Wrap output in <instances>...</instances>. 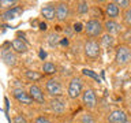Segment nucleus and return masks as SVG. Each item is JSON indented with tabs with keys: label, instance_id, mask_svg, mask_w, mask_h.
<instances>
[{
	"label": "nucleus",
	"instance_id": "nucleus-1",
	"mask_svg": "<svg viewBox=\"0 0 131 123\" xmlns=\"http://www.w3.org/2000/svg\"><path fill=\"white\" fill-rule=\"evenodd\" d=\"M82 93H83V84H82V79L78 77L71 78V81H70V84H68V90H67L68 97L72 98V100H75V98H78Z\"/></svg>",
	"mask_w": 131,
	"mask_h": 123
},
{
	"label": "nucleus",
	"instance_id": "nucleus-2",
	"mask_svg": "<svg viewBox=\"0 0 131 123\" xmlns=\"http://www.w3.org/2000/svg\"><path fill=\"white\" fill-rule=\"evenodd\" d=\"M85 32L89 37H98L104 32V25L97 19H90L85 25Z\"/></svg>",
	"mask_w": 131,
	"mask_h": 123
},
{
	"label": "nucleus",
	"instance_id": "nucleus-3",
	"mask_svg": "<svg viewBox=\"0 0 131 123\" xmlns=\"http://www.w3.org/2000/svg\"><path fill=\"white\" fill-rule=\"evenodd\" d=\"M115 59H116V63L119 66H124L127 63H130V61H131V51H130V48L126 47V45H120V47H117Z\"/></svg>",
	"mask_w": 131,
	"mask_h": 123
},
{
	"label": "nucleus",
	"instance_id": "nucleus-4",
	"mask_svg": "<svg viewBox=\"0 0 131 123\" xmlns=\"http://www.w3.org/2000/svg\"><path fill=\"white\" fill-rule=\"evenodd\" d=\"M82 101L86 108L89 109H93L96 108L97 105V97H96V93H94L93 89H85L83 93H82Z\"/></svg>",
	"mask_w": 131,
	"mask_h": 123
},
{
	"label": "nucleus",
	"instance_id": "nucleus-5",
	"mask_svg": "<svg viewBox=\"0 0 131 123\" xmlns=\"http://www.w3.org/2000/svg\"><path fill=\"white\" fill-rule=\"evenodd\" d=\"M85 55L89 57V59H97L100 56V45H98L97 41L89 40L88 43L85 44Z\"/></svg>",
	"mask_w": 131,
	"mask_h": 123
},
{
	"label": "nucleus",
	"instance_id": "nucleus-6",
	"mask_svg": "<svg viewBox=\"0 0 131 123\" xmlns=\"http://www.w3.org/2000/svg\"><path fill=\"white\" fill-rule=\"evenodd\" d=\"M45 89H47V93L52 97H59L63 93V89H61V85L59 84V81L56 79H48L47 85H45Z\"/></svg>",
	"mask_w": 131,
	"mask_h": 123
},
{
	"label": "nucleus",
	"instance_id": "nucleus-7",
	"mask_svg": "<svg viewBox=\"0 0 131 123\" xmlns=\"http://www.w3.org/2000/svg\"><path fill=\"white\" fill-rule=\"evenodd\" d=\"M12 94H14L15 100L20 102V104H25V105H30L33 104V98L29 93H26L25 90L22 89H14V92H12Z\"/></svg>",
	"mask_w": 131,
	"mask_h": 123
},
{
	"label": "nucleus",
	"instance_id": "nucleus-8",
	"mask_svg": "<svg viewBox=\"0 0 131 123\" xmlns=\"http://www.w3.org/2000/svg\"><path fill=\"white\" fill-rule=\"evenodd\" d=\"M109 123H127V115L122 109H115L108 115Z\"/></svg>",
	"mask_w": 131,
	"mask_h": 123
},
{
	"label": "nucleus",
	"instance_id": "nucleus-9",
	"mask_svg": "<svg viewBox=\"0 0 131 123\" xmlns=\"http://www.w3.org/2000/svg\"><path fill=\"white\" fill-rule=\"evenodd\" d=\"M29 94L31 96L33 101L40 102V104H44V102H45L44 92L41 90L40 86H37V85H31V86H30V89H29Z\"/></svg>",
	"mask_w": 131,
	"mask_h": 123
},
{
	"label": "nucleus",
	"instance_id": "nucleus-10",
	"mask_svg": "<svg viewBox=\"0 0 131 123\" xmlns=\"http://www.w3.org/2000/svg\"><path fill=\"white\" fill-rule=\"evenodd\" d=\"M22 14H23V8L22 7H14V8H10V10L4 11L2 14V19L3 20H12V19L19 18Z\"/></svg>",
	"mask_w": 131,
	"mask_h": 123
},
{
	"label": "nucleus",
	"instance_id": "nucleus-11",
	"mask_svg": "<svg viewBox=\"0 0 131 123\" xmlns=\"http://www.w3.org/2000/svg\"><path fill=\"white\" fill-rule=\"evenodd\" d=\"M70 15V8L67 3H59L56 6V19L57 20H66Z\"/></svg>",
	"mask_w": 131,
	"mask_h": 123
},
{
	"label": "nucleus",
	"instance_id": "nucleus-12",
	"mask_svg": "<svg viewBox=\"0 0 131 123\" xmlns=\"http://www.w3.org/2000/svg\"><path fill=\"white\" fill-rule=\"evenodd\" d=\"M104 29L106 30V33L108 34H117V33H120L122 30V25L117 23L115 19H108L106 22L104 23Z\"/></svg>",
	"mask_w": 131,
	"mask_h": 123
},
{
	"label": "nucleus",
	"instance_id": "nucleus-13",
	"mask_svg": "<svg viewBox=\"0 0 131 123\" xmlns=\"http://www.w3.org/2000/svg\"><path fill=\"white\" fill-rule=\"evenodd\" d=\"M105 12L111 19H115L119 16V14H120V7L117 6L116 2H109L105 6Z\"/></svg>",
	"mask_w": 131,
	"mask_h": 123
},
{
	"label": "nucleus",
	"instance_id": "nucleus-14",
	"mask_svg": "<svg viewBox=\"0 0 131 123\" xmlns=\"http://www.w3.org/2000/svg\"><path fill=\"white\" fill-rule=\"evenodd\" d=\"M2 59L4 61V64H7V66H15L16 63V56L14 52H11V49H3Z\"/></svg>",
	"mask_w": 131,
	"mask_h": 123
},
{
	"label": "nucleus",
	"instance_id": "nucleus-15",
	"mask_svg": "<svg viewBox=\"0 0 131 123\" xmlns=\"http://www.w3.org/2000/svg\"><path fill=\"white\" fill-rule=\"evenodd\" d=\"M41 15L47 20H53L56 18V7H53L52 4H48L41 10Z\"/></svg>",
	"mask_w": 131,
	"mask_h": 123
},
{
	"label": "nucleus",
	"instance_id": "nucleus-16",
	"mask_svg": "<svg viewBox=\"0 0 131 123\" xmlns=\"http://www.w3.org/2000/svg\"><path fill=\"white\" fill-rule=\"evenodd\" d=\"M11 47H12V49H14L16 53H25V52L27 51L26 43H23V41L19 40V38L12 40V41H11Z\"/></svg>",
	"mask_w": 131,
	"mask_h": 123
},
{
	"label": "nucleus",
	"instance_id": "nucleus-17",
	"mask_svg": "<svg viewBox=\"0 0 131 123\" xmlns=\"http://www.w3.org/2000/svg\"><path fill=\"white\" fill-rule=\"evenodd\" d=\"M49 104H51V108L55 111V112H64V109H66V104L61 100H59V98H52L51 101H49Z\"/></svg>",
	"mask_w": 131,
	"mask_h": 123
},
{
	"label": "nucleus",
	"instance_id": "nucleus-18",
	"mask_svg": "<svg viewBox=\"0 0 131 123\" xmlns=\"http://www.w3.org/2000/svg\"><path fill=\"white\" fill-rule=\"evenodd\" d=\"M25 75H26L27 79H30V81H33V82L40 81L41 78H42V74H41V73H37V71H34V70H26Z\"/></svg>",
	"mask_w": 131,
	"mask_h": 123
},
{
	"label": "nucleus",
	"instance_id": "nucleus-19",
	"mask_svg": "<svg viewBox=\"0 0 131 123\" xmlns=\"http://www.w3.org/2000/svg\"><path fill=\"white\" fill-rule=\"evenodd\" d=\"M42 71L44 74H48V75H52V74L56 73V66L51 63V61H45L42 64Z\"/></svg>",
	"mask_w": 131,
	"mask_h": 123
},
{
	"label": "nucleus",
	"instance_id": "nucleus-20",
	"mask_svg": "<svg viewBox=\"0 0 131 123\" xmlns=\"http://www.w3.org/2000/svg\"><path fill=\"white\" fill-rule=\"evenodd\" d=\"M78 12L79 14H88V11H89V3L88 2H79L78 3Z\"/></svg>",
	"mask_w": 131,
	"mask_h": 123
},
{
	"label": "nucleus",
	"instance_id": "nucleus-21",
	"mask_svg": "<svg viewBox=\"0 0 131 123\" xmlns=\"http://www.w3.org/2000/svg\"><path fill=\"white\" fill-rule=\"evenodd\" d=\"M0 4H2V7H7L8 10H10V8H14V7H18L16 6V4H18L16 0H2Z\"/></svg>",
	"mask_w": 131,
	"mask_h": 123
},
{
	"label": "nucleus",
	"instance_id": "nucleus-22",
	"mask_svg": "<svg viewBox=\"0 0 131 123\" xmlns=\"http://www.w3.org/2000/svg\"><path fill=\"white\" fill-rule=\"evenodd\" d=\"M101 41H102V44H104V45H106V47H112V45H113V37L111 34H108V33L102 36Z\"/></svg>",
	"mask_w": 131,
	"mask_h": 123
},
{
	"label": "nucleus",
	"instance_id": "nucleus-23",
	"mask_svg": "<svg viewBox=\"0 0 131 123\" xmlns=\"http://www.w3.org/2000/svg\"><path fill=\"white\" fill-rule=\"evenodd\" d=\"M82 73H83V75L90 77V78H93V79H96L97 82H100V77H98L94 71H92V70H89V68H83V70H82Z\"/></svg>",
	"mask_w": 131,
	"mask_h": 123
},
{
	"label": "nucleus",
	"instance_id": "nucleus-24",
	"mask_svg": "<svg viewBox=\"0 0 131 123\" xmlns=\"http://www.w3.org/2000/svg\"><path fill=\"white\" fill-rule=\"evenodd\" d=\"M48 43L52 45V47H55V45L59 43V36L55 34V33H52V34L48 36Z\"/></svg>",
	"mask_w": 131,
	"mask_h": 123
},
{
	"label": "nucleus",
	"instance_id": "nucleus-25",
	"mask_svg": "<svg viewBox=\"0 0 131 123\" xmlns=\"http://www.w3.org/2000/svg\"><path fill=\"white\" fill-rule=\"evenodd\" d=\"M81 123H96V120L93 119L92 115L83 114V115H82V118H81Z\"/></svg>",
	"mask_w": 131,
	"mask_h": 123
},
{
	"label": "nucleus",
	"instance_id": "nucleus-26",
	"mask_svg": "<svg viewBox=\"0 0 131 123\" xmlns=\"http://www.w3.org/2000/svg\"><path fill=\"white\" fill-rule=\"evenodd\" d=\"M12 123H27V120L23 115H16L14 118V120H12Z\"/></svg>",
	"mask_w": 131,
	"mask_h": 123
},
{
	"label": "nucleus",
	"instance_id": "nucleus-27",
	"mask_svg": "<svg viewBox=\"0 0 131 123\" xmlns=\"http://www.w3.org/2000/svg\"><path fill=\"white\" fill-rule=\"evenodd\" d=\"M117 3V6H120L122 8H127L128 6H131V3L128 2V0H119V2H116Z\"/></svg>",
	"mask_w": 131,
	"mask_h": 123
},
{
	"label": "nucleus",
	"instance_id": "nucleus-28",
	"mask_svg": "<svg viewBox=\"0 0 131 123\" xmlns=\"http://www.w3.org/2000/svg\"><path fill=\"white\" fill-rule=\"evenodd\" d=\"M72 27H74V32H77V33H79V32L83 30V26H82V23H81V22H75Z\"/></svg>",
	"mask_w": 131,
	"mask_h": 123
},
{
	"label": "nucleus",
	"instance_id": "nucleus-29",
	"mask_svg": "<svg viewBox=\"0 0 131 123\" xmlns=\"http://www.w3.org/2000/svg\"><path fill=\"white\" fill-rule=\"evenodd\" d=\"M34 123H52L49 119H47V118H44V116H38L34 120Z\"/></svg>",
	"mask_w": 131,
	"mask_h": 123
},
{
	"label": "nucleus",
	"instance_id": "nucleus-30",
	"mask_svg": "<svg viewBox=\"0 0 131 123\" xmlns=\"http://www.w3.org/2000/svg\"><path fill=\"white\" fill-rule=\"evenodd\" d=\"M124 22H126V25H128V26H131V14L128 11L124 14Z\"/></svg>",
	"mask_w": 131,
	"mask_h": 123
},
{
	"label": "nucleus",
	"instance_id": "nucleus-31",
	"mask_svg": "<svg viewBox=\"0 0 131 123\" xmlns=\"http://www.w3.org/2000/svg\"><path fill=\"white\" fill-rule=\"evenodd\" d=\"M38 26H40V30H47V23H45V22H41L40 25H38Z\"/></svg>",
	"mask_w": 131,
	"mask_h": 123
},
{
	"label": "nucleus",
	"instance_id": "nucleus-32",
	"mask_svg": "<svg viewBox=\"0 0 131 123\" xmlns=\"http://www.w3.org/2000/svg\"><path fill=\"white\" fill-rule=\"evenodd\" d=\"M40 57H42V59H45V57H47V52L40 51Z\"/></svg>",
	"mask_w": 131,
	"mask_h": 123
},
{
	"label": "nucleus",
	"instance_id": "nucleus-33",
	"mask_svg": "<svg viewBox=\"0 0 131 123\" xmlns=\"http://www.w3.org/2000/svg\"><path fill=\"white\" fill-rule=\"evenodd\" d=\"M60 44H61V45H68V40H67V38H66V40H61Z\"/></svg>",
	"mask_w": 131,
	"mask_h": 123
},
{
	"label": "nucleus",
	"instance_id": "nucleus-34",
	"mask_svg": "<svg viewBox=\"0 0 131 123\" xmlns=\"http://www.w3.org/2000/svg\"><path fill=\"white\" fill-rule=\"evenodd\" d=\"M128 12H130V14H131V6H130V10H128Z\"/></svg>",
	"mask_w": 131,
	"mask_h": 123
}]
</instances>
